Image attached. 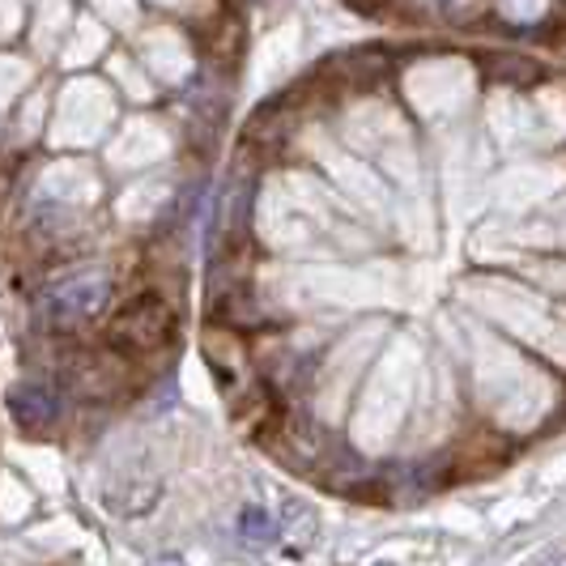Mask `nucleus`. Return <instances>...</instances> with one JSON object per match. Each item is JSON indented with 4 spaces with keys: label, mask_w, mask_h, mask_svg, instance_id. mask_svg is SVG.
Instances as JSON below:
<instances>
[{
    "label": "nucleus",
    "mask_w": 566,
    "mask_h": 566,
    "mask_svg": "<svg viewBox=\"0 0 566 566\" xmlns=\"http://www.w3.org/2000/svg\"><path fill=\"white\" fill-rule=\"evenodd\" d=\"M124 358H128V354L115 349L112 340H107L103 349L77 345V349H69V354H60V367H56L60 392L82 400V405L119 400L124 388H128V363H124Z\"/></svg>",
    "instance_id": "nucleus-1"
},
{
    "label": "nucleus",
    "mask_w": 566,
    "mask_h": 566,
    "mask_svg": "<svg viewBox=\"0 0 566 566\" xmlns=\"http://www.w3.org/2000/svg\"><path fill=\"white\" fill-rule=\"evenodd\" d=\"M112 298H115L112 277L98 273V269H90V273H77L69 282L52 285L43 294V303H39V319L52 333H77V328L98 324L107 315V307H112Z\"/></svg>",
    "instance_id": "nucleus-2"
},
{
    "label": "nucleus",
    "mask_w": 566,
    "mask_h": 566,
    "mask_svg": "<svg viewBox=\"0 0 566 566\" xmlns=\"http://www.w3.org/2000/svg\"><path fill=\"white\" fill-rule=\"evenodd\" d=\"M175 337V307L163 294H137L128 303H119L107 319V340L115 349H124L128 358H145L167 349Z\"/></svg>",
    "instance_id": "nucleus-3"
},
{
    "label": "nucleus",
    "mask_w": 566,
    "mask_h": 566,
    "mask_svg": "<svg viewBox=\"0 0 566 566\" xmlns=\"http://www.w3.org/2000/svg\"><path fill=\"white\" fill-rule=\"evenodd\" d=\"M4 405H9L13 426H18L22 434H30V439L56 430V422H60V388L43 384V379H22V384H13Z\"/></svg>",
    "instance_id": "nucleus-4"
},
{
    "label": "nucleus",
    "mask_w": 566,
    "mask_h": 566,
    "mask_svg": "<svg viewBox=\"0 0 566 566\" xmlns=\"http://www.w3.org/2000/svg\"><path fill=\"white\" fill-rule=\"evenodd\" d=\"M158 499V485L133 482V485H107V507L119 511V515H137V511H149Z\"/></svg>",
    "instance_id": "nucleus-5"
},
{
    "label": "nucleus",
    "mask_w": 566,
    "mask_h": 566,
    "mask_svg": "<svg viewBox=\"0 0 566 566\" xmlns=\"http://www.w3.org/2000/svg\"><path fill=\"white\" fill-rule=\"evenodd\" d=\"M239 533L248 541H273L277 537V524H273V515L264 507H243L239 515Z\"/></svg>",
    "instance_id": "nucleus-6"
}]
</instances>
